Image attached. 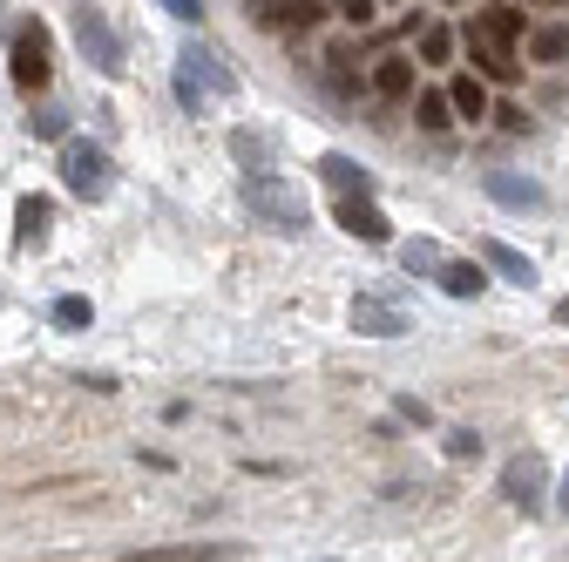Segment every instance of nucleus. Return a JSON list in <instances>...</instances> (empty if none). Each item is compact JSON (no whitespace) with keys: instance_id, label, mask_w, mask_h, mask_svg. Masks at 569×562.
I'll return each instance as SVG.
<instances>
[{"instance_id":"nucleus-1","label":"nucleus","mask_w":569,"mask_h":562,"mask_svg":"<svg viewBox=\"0 0 569 562\" xmlns=\"http://www.w3.org/2000/svg\"><path fill=\"white\" fill-rule=\"evenodd\" d=\"M244 210L258 224H271L278 238H299L312 218H306V197L284 183V177H271V170H258V177H244Z\"/></svg>"},{"instance_id":"nucleus-2","label":"nucleus","mask_w":569,"mask_h":562,"mask_svg":"<svg viewBox=\"0 0 569 562\" xmlns=\"http://www.w3.org/2000/svg\"><path fill=\"white\" fill-rule=\"evenodd\" d=\"M231 89H238V76L224 68L218 48H203V41H183L177 48V102L183 109H203L210 96H231Z\"/></svg>"},{"instance_id":"nucleus-3","label":"nucleus","mask_w":569,"mask_h":562,"mask_svg":"<svg viewBox=\"0 0 569 562\" xmlns=\"http://www.w3.org/2000/svg\"><path fill=\"white\" fill-rule=\"evenodd\" d=\"M61 183L76 190L82 203H102L116 190V170H109V150L89 143V136H61Z\"/></svg>"},{"instance_id":"nucleus-4","label":"nucleus","mask_w":569,"mask_h":562,"mask_svg":"<svg viewBox=\"0 0 569 562\" xmlns=\"http://www.w3.org/2000/svg\"><path fill=\"white\" fill-rule=\"evenodd\" d=\"M76 48L96 61V76H122V41L96 8H76Z\"/></svg>"},{"instance_id":"nucleus-5","label":"nucleus","mask_w":569,"mask_h":562,"mask_svg":"<svg viewBox=\"0 0 569 562\" xmlns=\"http://www.w3.org/2000/svg\"><path fill=\"white\" fill-rule=\"evenodd\" d=\"M8 61H14V89H28V96L48 89V28L28 21V28L14 34V54H8Z\"/></svg>"},{"instance_id":"nucleus-6","label":"nucleus","mask_w":569,"mask_h":562,"mask_svg":"<svg viewBox=\"0 0 569 562\" xmlns=\"http://www.w3.org/2000/svg\"><path fill=\"white\" fill-rule=\"evenodd\" d=\"M542 481H549V474H542V454H516V461L502 468V495H509L522 515H536V509H542Z\"/></svg>"},{"instance_id":"nucleus-7","label":"nucleus","mask_w":569,"mask_h":562,"mask_svg":"<svg viewBox=\"0 0 569 562\" xmlns=\"http://www.w3.org/2000/svg\"><path fill=\"white\" fill-rule=\"evenodd\" d=\"M468 54H475V68H481L488 82H509L516 76V48L502 34H488L481 21H468Z\"/></svg>"},{"instance_id":"nucleus-8","label":"nucleus","mask_w":569,"mask_h":562,"mask_svg":"<svg viewBox=\"0 0 569 562\" xmlns=\"http://www.w3.org/2000/svg\"><path fill=\"white\" fill-rule=\"evenodd\" d=\"M352 325H360L367 339H400L407 332V312L393 299H380V292H360V299H352Z\"/></svg>"},{"instance_id":"nucleus-9","label":"nucleus","mask_w":569,"mask_h":562,"mask_svg":"<svg viewBox=\"0 0 569 562\" xmlns=\"http://www.w3.org/2000/svg\"><path fill=\"white\" fill-rule=\"evenodd\" d=\"M481 190L502 203V210H542V203H549V190H542L536 177H509V170H488Z\"/></svg>"},{"instance_id":"nucleus-10","label":"nucleus","mask_w":569,"mask_h":562,"mask_svg":"<svg viewBox=\"0 0 569 562\" xmlns=\"http://www.w3.org/2000/svg\"><path fill=\"white\" fill-rule=\"evenodd\" d=\"M339 224H346L352 238H367V244H387V238H393L387 210H380L373 197H339Z\"/></svg>"},{"instance_id":"nucleus-11","label":"nucleus","mask_w":569,"mask_h":562,"mask_svg":"<svg viewBox=\"0 0 569 562\" xmlns=\"http://www.w3.org/2000/svg\"><path fill=\"white\" fill-rule=\"evenodd\" d=\"M48 224H54V203H48V197H21V203H14V244H21V251L48 244Z\"/></svg>"},{"instance_id":"nucleus-12","label":"nucleus","mask_w":569,"mask_h":562,"mask_svg":"<svg viewBox=\"0 0 569 562\" xmlns=\"http://www.w3.org/2000/svg\"><path fill=\"white\" fill-rule=\"evenodd\" d=\"M319 177H326L339 197H373V177L352 163V157H339V150H332V157H319Z\"/></svg>"},{"instance_id":"nucleus-13","label":"nucleus","mask_w":569,"mask_h":562,"mask_svg":"<svg viewBox=\"0 0 569 562\" xmlns=\"http://www.w3.org/2000/svg\"><path fill=\"white\" fill-rule=\"evenodd\" d=\"M435 285L448 292V299H481V264H468V258H441V271H435Z\"/></svg>"},{"instance_id":"nucleus-14","label":"nucleus","mask_w":569,"mask_h":562,"mask_svg":"<svg viewBox=\"0 0 569 562\" xmlns=\"http://www.w3.org/2000/svg\"><path fill=\"white\" fill-rule=\"evenodd\" d=\"M481 258H488L495 271H502L509 285H536V264H529V258H522L516 244H502V238H488V244H481Z\"/></svg>"},{"instance_id":"nucleus-15","label":"nucleus","mask_w":569,"mask_h":562,"mask_svg":"<svg viewBox=\"0 0 569 562\" xmlns=\"http://www.w3.org/2000/svg\"><path fill=\"white\" fill-rule=\"evenodd\" d=\"M448 109L468 116V122H481V116H488V89H481V76H455V82H448Z\"/></svg>"},{"instance_id":"nucleus-16","label":"nucleus","mask_w":569,"mask_h":562,"mask_svg":"<svg viewBox=\"0 0 569 562\" xmlns=\"http://www.w3.org/2000/svg\"><path fill=\"white\" fill-rule=\"evenodd\" d=\"M373 89H380L387 102H400V96H413V61H400V54H387V61L373 68Z\"/></svg>"},{"instance_id":"nucleus-17","label":"nucleus","mask_w":569,"mask_h":562,"mask_svg":"<svg viewBox=\"0 0 569 562\" xmlns=\"http://www.w3.org/2000/svg\"><path fill=\"white\" fill-rule=\"evenodd\" d=\"M231 157H238V163H258V170H264V163L278 157V143H271V136H251V129H231Z\"/></svg>"},{"instance_id":"nucleus-18","label":"nucleus","mask_w":569,"mask_h":562,"mask_svg":"<svg viewBox=\"0 0 569 562\" xmlns=\"http://www.w3.org/2000/svg\"><path fill=\"white\" fill-rule=\"evenodd\" d=\"M400 264H407V271H420V278H435V271H441V244L413 238V244H400Z\"/></svg>"},{"instance_id":"nucleus-19","label":"nucleus","mask_w":569,"mask_h":562,"mask_svg":"<svg viewBox=\"0 0 569 562\" xmlns=\"http://www.w3.org/2000/svg\"><path fill=\"white\" fill-rule=\"evenodd\" d=\"M529 54H536V61H562V54H569V28H536V34H529Z\"/></svg>"},{"instance_id":"nucleus-20","label":"nucleus","mask_w":569,"mask_h":562,"mask_svg":"<svg viewBox=\"0 0 569 562\" xmlns=\"http://www.w3.org/2000/svg\"><path fill=\"white\" fill-rule=\"evenodd\" d=\"M96 319V305L89 299H76V292H68V299H54V325H68V332H82Z\"/></svg>"},{"instance_id":"nucleus-21","label":"nucleus","mask_w":569,"mask_h":562,"mask_svg":"<svg viewBox=\"0 0 569 562\" xmlns=\"http://www.w3.org/2000/svg\"><path fill=\"white\" fill-rule=\"evenodd\" d=\"M413 116H420V129H435V136H441V129L455 122V109H448V96H420V102H413Z\"/></svg>"},{"instance_id":"nucleus-22","label":"nucleus","mask_w":569,"mask_h":562,"mask_svg":"<svg viewBox=\"0 0 569 562\" xmlns=\"http://www.w3.org/2000/svg\"><path fill=\"white\" fill-rule=\"evenodd\" d=\"M481 28H488V34H502V41H522V8H488Z\"/></svg>"},{"instance_id":"nucleus-23","label":"nucleus","mask_w":569,"mask_h":562,"mask_svg":"<svg viewBox=\"0 0 569 562\" xmlns=\"http://www.w3.org/2000/svg\"><path fill=\"white\" fill-rule=\"evenodd\" d=\"M326 8H332L339 21H352V28H367V21H373V0H326Z\"/></svg>"},{"instance_id":"nucleus-24","label":"nucleus","mask_w":569,"mask_h":562,"mask_svg":"<svg viewBox=\"0 0 569 562\" xmlns=\"http://www.w3.org/2000/svg\"><path fill=\"white\" fill-rule=\"evenodd\" d=\"M420 54H427V61H448V54H455V34H448V28H427V34H420Z\"/></svg>"},{"instance_id":"nucleus-25","label":"nucleus","mask_w":569,"mask_h":562,"mask_svg":"<svg viewBox=\"0 0 569 562\" xmlns=\"http://www.w3.org/2000/svg\"><path fill=\"white\" fill-rule=\"evenodd\" d=\"M28 129L34 136H68V116L61 109H41V116H28Z\"/></svg>"},{"instance_id":"nucleus-26","label":"nucleus","mask_w":569,"mask_h":562,"mask_svg":"<svg viewBox=\"0 0 569 562\" xmlns=\"http://www.w3.org/2000/svg\"><path fill=\"white\" fill-rule=\"evenodd\" d=\"M163 14H177V21H203V0H157Z\"/></svg>"},{"instance_id":"nucleus-27","label":"nucleus","mask_w":569,"mask_h":562,"mask_svg":"<svg viewBox=\"0 0 569 562\" xmlns=\"http://www.w3.org/2000/svg\"><path fill=\"white\" fill-rule=\"evenodd\" d=\"M448 454H455V461H475V454H481V441L461 428V434H448Z\"/></svg>"},{"instance_id":"nucleus-28","label":"nucleus","mask_w":569,"mask_h":562,"mask_svg":"<svg viewBox=\"0 0 569 562\" xmlns=\"http://www.w3.org/2000/svg\"><path fill=\"white\" fill-rule=\"evenodd\" d=\"M556 509H562V515H569V474H562V488H556Z\"/></svg>"},{"instance_id":"nucleus-29","label":"nucleus","mask_w":569,"mask_h":562,"mask_svg":"<svg viewBox=\"0 0 569 562\" xmlns=\"http://www.w3.org/2000/svg\"><path fill=\"white\" fill-rule=\"evenodd\" d=\"M556 319H562V325H569V299H562V305H556Z\"/></svg>"},{"instance_id":"nucleus-30","label":"nucleus","mask_w":569,"mask_h":562,"mask_svg":"<svg viewBox=\"0 0 569 562\" xmlns=\"http://www.w3.org/2000/svg\"><path fill=\"white\" fill-rule=\"evenodd\" d=\"M448 8H461V0H448Z\"/></svg>"}]
</instances>
